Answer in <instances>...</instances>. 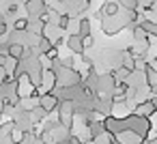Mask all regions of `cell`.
<instances>
[{
	"instance_id": "cell-1",
	"label": "cell",
	"mask_w": 157,
	"mask_h": 144,
	"mask_svg": "<svg viewBox=\"0 0 157 144\" xmlns=\"http://www.w3.org/2000/svg\"><path fill=\"white\" fill-rule=\"evenodd\" d=\"M58 103H60V99H58V95H56L54 90L39 95V108H41L45 114H48V112H52V110H56V108H58Z\"/></svg>"
},
{
	"instance_id": "cell-2",
	"label": "cell",
	"mask_w": 157,
	"mask_h": 144,
	"mask_svg": "<svg viewBox=\"0 0 157 144\" xmlns=\"http://www.w3.org/2000/svg\"><path fill=\"white\" fill-rule=\"evenodd\" d=\"M136 116H151V114H155V99L151 97V99H144V101H138V105H136V112H133Z\"/></svg>"
},
{
	"instance_id": "cell-3",
	"label": "cell",
	"mask_w": 157,
	"mask_h": 144,
	"mask_svg": "<svg viewBox=\"0 0 157 144\" xmlns=\"http://www.w3.org/2000/svg\"><path fill=\"white\" fill-rule=\"evenodd\" d=\"M26 9H28V13L30 15H41V13H45V2L43 0H28L26 2Z\"/></svg>"
},
{
	"instance_id": "cell-4",
	"label": "cell",
	"mask_w": 157,
	"mask_h": 144,
	"mask_svg": "<svg viewBox=\"0 0 157 144\" xmlns=\"http://www.w3.org/2000/svg\"><path fill=\"white\" fill-rule=\"evenodd\" d=\"M67 45H69V50L73 52V54H84V47H82V37L80 35H71L69 37V41H67Z\"/></svg>"
},
{
	"instance_id": "cell-5",
	"label": "cell",
	"mask_w": 157,
	"mask_h": 144,
	"mask_svg": "<svg viewBox=\"0 0 157 144\" xmlns=\"http://www.w3.org/2000/svg\"><path fill=\"white\" fill-rule=\"evenodd\" d=\"M9 50H7V56H11V58H15V60H22L24 58V45L22 43H11V45H7Z\"/></svg>"
},
{
	"instance_id": "cell-6",
	"label": "cell",
	"mask_w": 157,
	"mask_h": 144,
	"mask_svg": "<svg viewBox=\"0 0 157 144\" xmlns=\"http://www.w3.org/2000/svg\"><path fill=\"white\" fill-rule=\"evenodd\" d=\"M118 13V5L116 2H103L101 7V15L103 17H110V15H116Z\"/></svg>"
},
{
	"instance_id": "cell-7",
	"label": "cell",
	"mask_w": 157,
	"mask_h": 144,
	"mask_svg": "<svg viewBox=\"0 0 157 144\" xmlns=\"http://www.w3.org/2000/svg\"><path fill=\"white\" fill-rule=\"evenodd\" d=\"M140 28H142L146 35H157V24L151 22V20H140Z\"/></svg>"
},
{
	"instance_id": "cell-8",
	"label": "cell",
	"mask_w": 157,
	"mask_h": 144,
	"mask_svg": "<svg viewBox=\"0 0 157 144\" xmlns=\"http://www.w3.org/2000/svg\"><path fill=\"white\" fill-rule=\"evenodd\" d=\"M24 138H26V133H24V129H11V142L13 144H22L24 142Z\"/></svg>"
},
{
	"instance_id": "cell-9",
	"label": "cell",
	"mask_w": 157,
	"mask_h": 144,
	"mask_svg": "<svg viewBox=\"0 0 157 144\" xmlns=\"http://www.w3.org/2000/svg\"><path fill=\"white\" fill-rule=\"evenodd\" d=\"M75 35H80V37H86V35H90V22H88L86 17H82V20H80V30H78Z\"/></svg>"
},
{
	"instance_id": "cell-10",
	"label": "cell",
	"mask_w": 157,
	"mask_h": 144,
	"mask_svg": "<svg viewBox=\"0 0 157 144\" xmlns=\"http://www.w3.org/2000/svg\"><path fill=\"white\" fill-rule=\"evenodd\" d=\"M118 2L129 11H136V7H138V0H118Z\"/></svg>"
},
{
	"instance_id": "cell-11",
	"label": "cell",
	"mask_w": 157,
	"mask_h": 144,
	"mask_svg": "<svg viewBox=\"0 0 157 144\" xmlns=\"http://www.w3.org/2000/svg\"><path fill=\"white\" fill-rule=\"evenodd\" d=\"M13 28H15V30H20V32H24V30L28 28V20H15Z\"/></svg>"
},
{
	"instance_id": "cell-12",
	"label": "cell",
	"mask_w": 157,
	"mask_h": 144,
	"mask_svg": "<svg viewBox=\"0 0 157 144\" xmlns=\"http://www.w3.org/2000/svg\"><path fill=\"white\" fill-rule=\"evenodd\" d=\"M50 144H56V142H50Z\"/></svg>"
}]
</instances>
